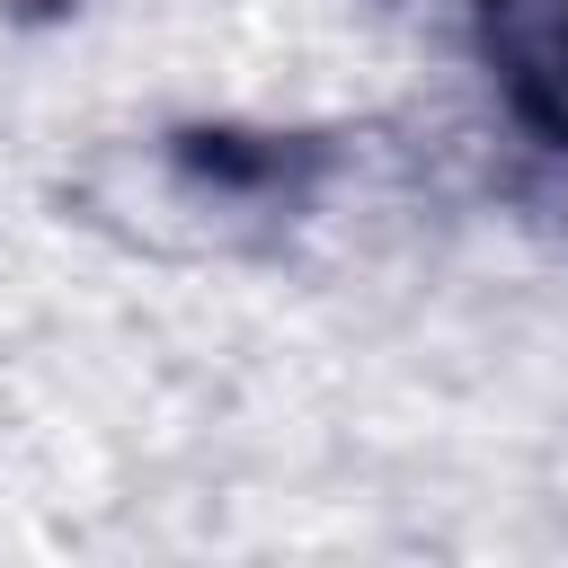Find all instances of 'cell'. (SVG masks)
Returning <instances> with one entry per match:
<instances>
[{"label": "cell", "mask_w": 568, "mask_h": 568, "mask_svg": "<svg viewBox=\"0 0 568 568\" xmlns=\"http://www.w3.org/2000/svg\"><path fill=\"white\" fill-rule=\"evenodd\" d=\"M479 62L497 71L515 124L568 151V0H479Z\"/></svg>", "instance_id": "obj_1"}, {"label": "cell", "mask_w": 568, "mask_h": 568, "mask_svg": "<svg viewBox=\"0 0 568 568\" xmlns=\"http://www.w3.org/2000/svg\"><path fill=\"white\" fill-rule=\"evenodd\" d=\"M178 178L204 186V195H231V204H275V213H302L320 169H328V142L311 133H240V124H195L169 142Z\"/></svg>", "instance_id": "obj_2"}]
</instances>
